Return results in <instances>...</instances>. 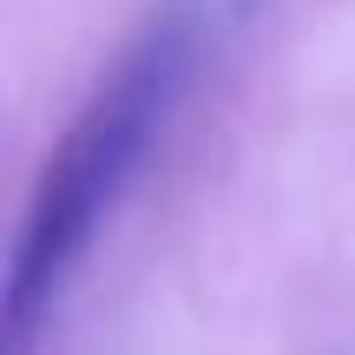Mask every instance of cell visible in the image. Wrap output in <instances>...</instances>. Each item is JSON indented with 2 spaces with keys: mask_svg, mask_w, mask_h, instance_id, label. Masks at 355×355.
<instances>
[{
  "mask_svg": "<svg viewBox=\"0 0 355 355\" xmlns=\"http://www.w3.org/2000/svg\"><path fill=\"white\" fill-rule=\"evenodd\" d=\"M184 73H191V13L165 7L119 53V66L92 86V99L73 112V125L46 152L33 204H26L13 257H7V303H0L7 355H33L66 283L79 277L105 217L119 211L125 184L139 178L152 139L165 132L178 92H184Z\"/></svg>",
  "mask_w": 355,
  "mask_h": 355,
  "instance_id": "6da1fadb",
  "label": "cell"
}]
</instances>
